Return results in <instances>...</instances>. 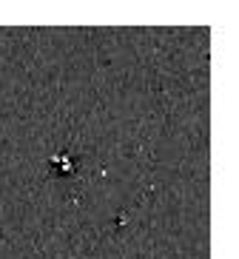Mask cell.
Masks as SVG:
<instances>
[{
	"label": "cell",
	"mask_w": 239,
	"mask_h": 259,
	"mask_svg": "<svg viewBox=\"0 0 239 259\" xmlns=\"http://www.w3.org/2000/svg\"><path fill=\"white\" fill-rule=\"evenodd\" d=\"M52 171L54 174H74V160H71L69 151H60L52 160Z\"/></svg>",
	"instance_id": "cell-1"
}]
</instances>
